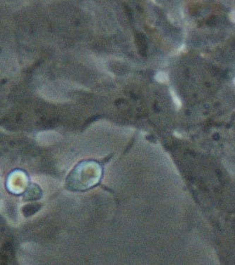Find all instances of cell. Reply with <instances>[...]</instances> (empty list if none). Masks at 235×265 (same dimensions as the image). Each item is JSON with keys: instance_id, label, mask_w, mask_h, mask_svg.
<instances>
[{"instance_id": "3", "label": "cell", "mask_w": 235, "mask_h": 265, "mask_svg": "<svg viewBox=\"0 0 235 265\" xmlns=\"http://www.w3.org/2000/svg\"><path fill=\"white\" fill-rule=\"evenodd\" d=\"M230 19L231 20V21L235 22V12H232V13L230 14Z\"/></svg>"}, {"instance_id": "2", "label": "cell", "mask_w": 235, "mask_h": 265, "mask_svg": "<svg viewBox=\"0 0 235 265\" xmlns=\"http://www.w3.org/2000/svg\"><path fill=\"white\" fill-rule=\"evenodd\" d=\"M172 99H173V101H174V103H175V104L176 105V106H177V108H180L181 105H182V103H181L180 99H179L178 96L176 95L174 93H172Z\"/></svg>"}, {"instance_id": "1", "label": "cell", "mask_w": 235, "mask_h": 265, "mask_svg": "<svg viewBox=\"0 0 235 265\" xmlns=\"http://www.w3.org/2000/svg\"><path fill=\"white\" fill-rule=\"evenodd\" d=\"M155 79L158 82L165 83L168 81V75L163 71H160L156 74Z\"/></svg>"}, {"instance_id": "4", "label": "cell", "mask_w": 235, "mask_h": 265, "mask_svg": "<svg viewBox=\"0 0 235 265\" xmlns=\"http://www.w3.org/2000/svg\"><path fill=\"white\" fill-rule=\"evenodd\" d=\"M234 85H235V78H234Z\"/></svg>"}]
</instances>
